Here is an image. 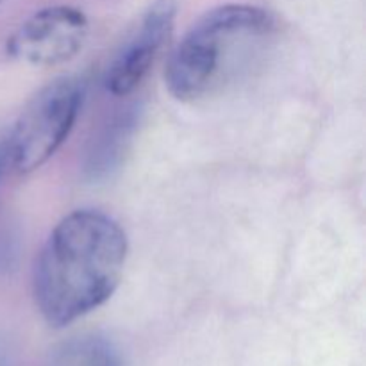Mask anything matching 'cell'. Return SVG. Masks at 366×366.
Listing matches in <instances>:
<instances>
[{
	"mask_svg": "<svg viewBox=\"0 0 366 366\" xmlns=\"http://www.w3.org/2000/svg\"><path fill=\"white\" fill-rule=\"evenodd\" d=\"M84 100L79 79H59L43 88L18 117L6 139L7 163L20 174L38 170L70 136Z\"/></svg>",
	"mask_w": 366,
	"mask_h": 366,
	"instance_id": "cell-3",
	"label": "cell"
},
{
	"mask_svg": "<svg viewBox=\"0 0 366 366\" xmlns=\"http://www.w3.org/2000/svg\"><path fill=\"white\" fill-rule=\"evenodd\" d=\"M0 2H2V0H0Z\"/></svg>",
	"mask_w": 366,
	"mask_h": 366,
	"instance_id": "cell-9",
	"label": "cell"
},
{
	"mask_svg": "<svg viewBox=\"0 0 366 366\" xmlns=\"http://www.w3.org/2000/svg\"><path fill=\"white\" fill-rule=\"evenodd\" d=\"M6 164L9 163H7V149H6V139H4V142H0V175H2Z\"/></svg>",
	"mask_w": 366,
	"mask_h": 366,
	"instance_id": "cell-8",
	"label": "cell"
},
{
	"mask_svg": "<svg viewBox=\"0 0 366 366\" xmlns=\"http://www.w3.org/2000/svg\"><path fill=\"white\" fill-rule=\"evenodd\" d=\"M124 229L102 211L79 209L50 232L34 268V300L52 327H64L113 297L127 261Z\"/></svg>",
	"mask_w": 366,
	"mask_h": 366,
	"instance_id": "cell-1",
	"label": "cell"
},
{
	"mask_svg": "<svg viewBox=\"0 0 366 366\" xmlns=\"http://www.w3.org/2000/svg\"><path fill=\"white\" fill-rule=\"evenodd\" d=\"M175 16V0H156L143 13L132 34L107 68L104 79L107 92L117 97H127L142 84L159 52L172 38Z\"/></svg>",
	"mask_w": 366,
	"mask_h": 366,
	"instance_id": "cell-5",
	"label": "cell"
},
{
	"mask_svg": "<svg viewBox=\"0 0 366 366\" xmlns=\"http://www.w3.org/2000/svg\"><path fill=\"white\" fill-rule=\"evenodd\" d=\"M277 29L274 14L249 4L207 11L168 57V92L181 102L214 95L267 52Z\"/></svg>",
	"mask_w": 366,
	"mask_h": 366,
	"instance_id": "cell-2",
	"label": "cell"
},
{
	"mask_svg": "<svg viewBox=\"0 0 366 366\" xmlns=\"http://www.w3.org/2000/svg\"><path fill=\"white\" fill-rule=\"evenodd\" d=\"M89 21L81 9L52 6L38 11L7 39V54L31 66H59L84 46Z\"/></svg>",
	"mask_w": 366,
	"mask_h": 366,
	"instance_id": "cell-4",
	"label": "cell"
},
{
	"mask_svg": "<svg viewBox=\"0 0 366 366\" xmlns=\"http://www.w3.org/2000/svg\"><path fill=\"white\" fill-rule=\"evenodd\" d=\"M46 366H122V363L109 340L99 335H82L54 347Z\"/></svg>",
	"mask_w": 366,
	"mask_h": 366,
	"instance_id": "cell-6",
	"label": "cell"
},
{
	"mask_svg": "<svg viewBox=\"0 0 366 366\" xmlns=\"http://www.w3.org/2000/svg\"><path fill=\"white\" fill-rule=\"evenodd\" d=\"M132 122L120 120L113 129H111V134H107L106 138L100 142L99 152L93 154V161L89 164V170L93 174H106L109 170V167H113L117 163V159L120 157V145L122 142H127V136L131 132Z\"/></svg>",
	"mask_w": 366,
	"mask_h": 366,
	"instance_id": "cell-7",
	"label": "cell"
}]
</instances>
